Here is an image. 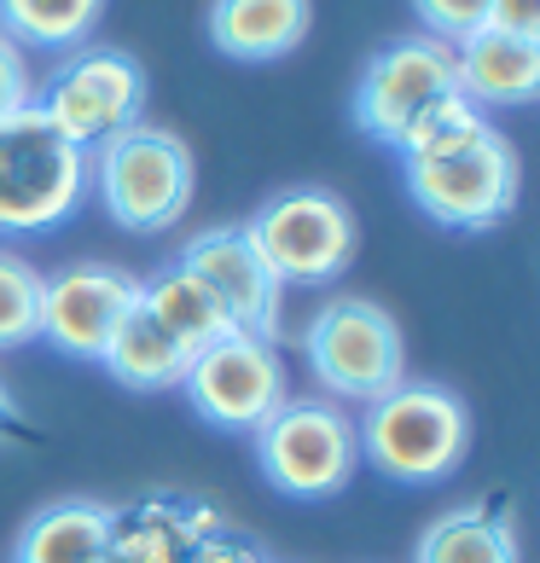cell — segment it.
<instances>
[{
    "label": "cell",
    "mask_w": 540,
    "mask_h": 563,
    "mask_svg": "<svg viewBox=\"0 0 540 563\" xmlns=\"http://www.w3.org/2000/svg\"><path fill=\"white\" fill-rule=\"evenodd\" d=\"M361 465L401 488H430L453 476L471 453V412L448 384H419L401 378L396 389H384L378 401L361 407L355 419Z\"/></svg>",
    "instance_id": "cell-1"
},
{
    "label": "cell",
    "mask_w": 540,
    "mask_h": 563,
    "mask_svg": "<svg viewBox=\"0 0 540 563\" xmlns=\"http://www.w3.org/2000/svg\"><path fill=\"white\" fill-rule=\"evenodd\" d=\"M192 145L157 122H134L88 152V186L106 203V216L129 233H163L192 203Z\"/></svg>",
    "instance_id": "cell-2"
},
{
    "label": "cell",
    "mask_w": 540,
    "mask_h": 563,
    "mask_svg": "<svg viewBox=\"0 0 540 563\" xmlns=\"http://www.w3.org/2000/svg\"><path fill=\"white\" fill-rule=\"evenodd\" d=\"M88 198V152L35 111L0 117V233H53Z\"/></svg>",
    "instance_id": "cell-3"
},
{
    "label": "cell",
    "mask_w": 540,
    "mask_h": 563,
    "mask_svg": "<svg viewBox=\"0 0 540 563\" xmlns=\"http://www.w3.org/2000/svg\"><path fill=\"white\" fill-rule=\"evenodd\" d=\"M302 354H308V372L326 389V401H338V407H366L407 378L401 325L396 314H384L366 297H331L308 320Z\"/></svg>",
    "instance_id": "cell-4"
},
{
    "label": "cell",
    "mask_w": 540,
    "mask_h": 563,
    "mask_svg": "<svg viewBox=\"0 0 540 563\" xmlns=\"http://www.w3.org/2000/svg\"><path fill=\"white\" fill-rule=\"evenodd\" d=\"M407 198L419 203L430 221L460 227V233H483V227L506 221L517 210V186H524V163H517L511 140L494 129H476L453 152L436 157H407Z\"/></svg>",
    "instance_id": "cell-5"
},
{
    "label": "cell",
    "mask_w": 540,
    "mask_h": 563,
    "mask_svg": "<svg viewBox=\"0 0 540 563\" xmlns=\"http://www.w3.org/2000/svg\"><path fill=\"white\" fill-rule=\"evenodd\" d=\"M256 465L262 483L279 488L285 499H331L355 483L361 471V442H355V412L302 395L285 401L274 419L256 430Z\"/></svg>",
    "instance_id": "cell-6"
},
{
    "label": "cell",
    "mask_w": 540,
    "mask_h": 563,
    "mask_svg": "<svg viewBox=\"0 0 540 563\" xmlns=\"http://www.w3.org/2000/svg\"><path fill=\"white\" fill-rule=\"evenodd\" d=\"M251 244L262 250V262L274 267L279 285H326L338 279L349 262H355L361 227L355 210L326 192V186H290L274 192L262 210L244 221Z\"/></svg>",
    "instance_id": "cell-7"
},
{
    "label": "cell",
    "mask_w": 540,
    "mask_h": 563,
    "mask_svg": "<svg viewBox=\"0 0 540 563\" xmlns=\"http://www.w3.org/2000/svg\"><path fill=\"white\" fill-rule=\"evenodd\" d=\"M35 111L81 152L145 122V70L122 47H76L35 88Z\"/></svg>",
    "instance_id": "cell-8"
},
{
    "label": "cell",
    "mask_w": 540,
    "mask_h": 563,
    "mask_svg": "<svg viewBox=\"0 0 540 563\" xmlns=\"http://www.w3.org/2000/svg\"><path fill=\"white\" fill-rule=\"evenodd\" d=\"M180 389H186L198 419L227 430V435H256L290 401L279 349L267 338H251V331H233V338L198 349Z\"/></svg>",
    "instance_id": "cell-9"
},
{
    "label": "cell",
    "mask_w": 540,
    "mask_h": 563,
    "mask_svg": "<svg viewBox=\"0 0 540 563\" xmlns=\"http://www.w3.org/2000/svg\"><path fill=\"white\" fill-rule=\"evenodd\" d=\"M442 93H460L453 88V47L430 35H401L366 58L355 81V122L372 140L396 145L407 122Z\"/></svg>",
    "instance_id": "cell-10"
},
{
    "label": "cell",
    "mask_w": 540,
    "mask_h": 563,
    "mask_svg": "<svg viewBox=\"0 0 540 563\" xmlns=\"http://www.w3.org/2000/svg\"><path fill=\"white\" fill-rule=\"evenodd\" d=\"M140 302V279L106 262H76L41 279V338L58 354L99 361L122 314Z\"/></svg>",
    "instance_id": "cell-11"
},
{
    "label": "cell",
    "mask_w": 540,
    "mask_h": 563,
    "mask_svg": "<svg viewBox=\"0 0 540 563\" xmlns=\"http://www.w3.org/2000/svg\"><path fill=\"white\" fill-rule=\"evenodd\" d=\"M175 267H186L192 279L210 285L239 331L267 338V343L279 338V297H285V285L274 279V267L262 262V250L251 244L244 227H203V233H192L180 244Z\"/></svg>",
    "instance_id": "cell-12"
},
{
    "label": "cell",
    "mask_w": 540,
    "mask_h": 563,
    "mask_svg": "<svg viewBox=\"0 0 540 563\" xmlns=\"http://www.w3.org/2000/svg\"><path fill=\"white\" fill-rule=\"evenodd\" d=\"M453 88H460L483 117L529 106L540 93V41L483 24L476 35H465L460 47H453Z\"/></svg>",
    "instance_id": "cell-13"
},
{
    "label": "cell",
    "mask_w": 540,
    "mask_h": 563,
    "mask_svg": "<svg viewBox=\"0 0 540 563\" xmlns=\"http://www.w3.org/2000/svg\"><path fill=\"white\" fill-rule=\"evenodd\" d=\"M221 529V511L186 506L169 494H145L134 506H111V563H186L203 534Z\"/></svg>",
    "instance_id": "cell-14"
},
{
    "label": "cell",
    "mask_w": 540,
    "mask_h": 563,
    "mask_svg": "<svg viewBox=\"0 0 540 563\" xmlns=\"http://www.w3.org/2000/svg\"><path fill=\"white\" fill-rule=\"evenodd\" d=\"M315 7L308 0H216L210 7V41L216 53L244 58V65H267L285 58L308 41Z\"/></svg>",
    "instance_id": "cell-15"
},
{
    "label": "cell",
    "mask_w": 540,
    "mask_h": 563,
    "mask_svg": "<svg viewBox=\"0 0 540 563\" xmlns=\"http://www.w3.org/2000/svg\"><path fill=\"white\" fill-rule=\"evenodd\" d=\"M12 563H111V506L99 499L41 506L18 534Z\"/></svg>",
    "instance_id": "cell-16"
},
{
    "label": "cell",
    "mask_w": 540,
    "mask_h": 563,
    "mask_svg": "<svg viewBox=\"0 0 540 563\" xmlns=\"http://www.w3.org/2000/svg\"><path fill=\"white\" fill-rule=\"evenodd\" d=\"M140 308L169 331L186 354H198V349H210V343H221V338L239 331L233 314L221 308V297L203 279L186 274V267H163V274L140 279Z\"/></svg>",
    "instance_id": "cell-17"
},
{
    "label": "cell",
    "mask_w": 540,
    "mask_h": 563,
    "mask_svg": "<svg viewBox=\"0 0 540 563\" xmlns=\"http://www.w3.org/2000/svg\"><path fill=\"white\" fill-rule=\"evenodd\" d=\"M99 366H106L122 389L157 395V389H180L186 366H192V354H186L169 331H163V325L134 302L129 314H122V325L111 331V343H106V354H99Z\"/></svg>",
    "instance_id": "cell-18"
},
{
    "label": "cell",
    "mask_w": 540,
    "mask_h": 563,
    "mask_svg": "<svg viewBox=\"0 0 540 563\" xmlns=\"http://www.w3.org/2000/svg\"><path fill=\"white\" fill-rule=\"evenodd\" d=\"M412 563H524V547H517V529L506 511L465 499V506L442 511L419 534Z\"/></svg>",
    "instance_id": "cell-19"
},
{
    "label": "cell",
    "mask_w": 540,
    "mask_h": 563,
    "mask_svg": "<svg viewBox=\"0 0 540 563\" xmlns=\"http://www.w3.org/2000/svg\"><path fill=\"white\" fill-rule=\"evenodd\" d=\"M106 0H0V35L18 41V47H41V53H58V47H81L88 30L99 24Z\"/></svg>",
    "instance_id": "cell-20"
},
{
    "label": "cell",
    "mask_w": 540,
    "mask_h": 563,
    "mask_svg": "<svg viewBox=\"0 0 540 563\" xmlns=\"http://www.w3.org/2000/svg\"><path fill=\"white\" fill-rule=\"evenodd\" d=\"M41 267L18 250H0V354L41 338Z\"/></svg>",
    "instance_id": "cell-21"
},
{
    "label": "cell",
    "mask_w": 540,
    "mask_h": 563,
    "mask_svg": "<svg viewBox=\"0 0 540 563\" xmlns=\"http://www.w3.org/2000/svg\"><path fill=\"white\" fill-rule=\"evenodd\" d=\"M476 129H488V117L476 111L465 93H442V99H430V106L401 129L396 152H401V163L407 157H436V152H453L460 140H471Z\"/></svg>",
    "instance_id": "cell-22"
},
{
    "label": "cell",
    "mask_w": 540,
    "mask_h": 563,
    "mask_svg": "<svg viewBox=\"0 0 540 563\" xmlns=\"http://www.w3.org/2000/svg\"><path fill=\"white\" fill-rule=\"evenodd\" d=\"M412 12H419L425 35L448 41V47H460L465 35L488 24V0H412Z\"/></svg>",
    "instance_id": "cell-23"
},
{
    "label": "cell",
    "mask_w": 540,
    "mask_h": 563,
    "mask_svg": "<svg viewBox=\"0 0 540 563\" xmlns=\"http://www.w3.org/2000/svg\"><path fill=\"white\" fill-rule=\"evenodd\" d=\"M35 99V76H30V53L18 47V41L0 35V117L24 111Z\"/></svg>",
    "instance_id": "cell-24"
},
{
    "label": "cell",
    "mask_w": 540,
    "mask_h": 563,
    "mask_svg": "<svg viewBox=\"0 0 540 563\" xmlns=\"http://www.w3.org/2000/svg\"><path fill=\"white\" fill-rule=\"evenodd\" d=\"M186 563H267V552H262V547H251L244 534L216 529V534H203V540H198Z\"/></svg>",
    "instance_id": "cell-25"
},
{
    "label": "cell",
    "mask_w": 540,
    "mask_h": 563,
    "mask_svg": "<svg viewBox=\"0 0 540 563\" xmlns=\"http://www.w3.org/2000/svg\"><path fill=\"white\" fill-rule=\"evenodd\" d=\"M488 24L540 41V0H488Z\"/></svg>",
    "instance_id": "cell-26"
},
{
    "label": "cell",
    "mask_w": 540,
    "mask_h": 563,
    "mask_svg": "<svg viewBox=\"0 0 540 563\" xmlns=\"http://www.w3.org/2000/svg\"><path fill=\"white\" fill-rule=\"evenodd\" d=\"M18 424V401H12V389H7V378H0V435H7Z\"/></svg>",
    "instance_id": "cell-27"
}]
</instances>
